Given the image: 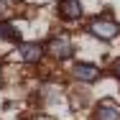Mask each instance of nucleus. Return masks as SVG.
I'll use <instances>...</instances> for the list:
<instances>
[{
	"mask_svg": "<svg viewBox=\"0 0 120 120\" xmlns=\"http://www.w3.org/2000/svg\"><path fill=\"white\" fill-rule=\"evenodd\" d=\"M72 77L77 82H84V84H92L100 79V69H97L95 64H74L72 69Z\"/></svg>",
	"mask_w": 120,
	"mask_h": 120,
	"instance_id": "obj_2",
	"label": "nucleus"
},
{
	"mask_svg": "<svg viewBox=\"0 0 120 120\" xmlns=\"http://www.w3.org/2000/svg\"><path fill=\"white\" fill-rule=\"evenodd\" d=\"M90 33L100 38V41H112L115 36L120 33V26L112 21V18H95V21H90Z\"/></svg>",
	"mask_w": 120,
	"mask_h": 120,
	"instance_id": "obj_1",
	"label": "nucleus"
},
{
	"mask_svg": "<svg viewBox=\"0 0 120 120\" xmlns=\"http://www.w3.org/2000/svg\"><path fill=\"white\" fill-rule=\"evenodd\" d=\"M59 13H61V18L64 21H79L82 18V3L79 0H61L59 3Z\"/></svg>",
	"mask_w": 120,
	"mask_h": 120,
	"instance_id": "obj_4",
	"label": "nucleus"
},
{
	"mask_svg": "<svg viewBox=\"0 0 120 120\" xmlns=\"http://www.w3.org/2000/svg\"><path fill=\"white\" fill-rule=\"evenodd\" d=\"M21 56H23V61H28V64H36L44 56V46L41 44H21Z\"/></svg>",
	"mask_w": 120,
	"mask_h": 120,
	"instance_id": "obj_5",
	"label": "nucleus"
},
{
	"mask_svg": "<svg viewBox=\"0 0 120 120\" xmlns=\"http://www.w3.org/2000/svg\"><path fill=\"white\" fill-rule=\"evenodd\" d=\"M0 84H3V74H0Z\"/></svg>",
	"mask_w": 120,
	"mask_h": 120,
	"instance_id": "obj_9",
	"label": "nucleus"
},
{
	"mask_svg": "<svg viewBox=\"0 0 120 120\" xmlns=\"http://www.w3.org/2000/svg\"><path fill=\"white\" fill-rule=\"evenodd\" d=\"M49 54L54 59H69L72 56V41L67 36H56L49 41Z\"/></svg>",
	"mask_w": 120,
	"mask_h": 120,
	"instance_id": "obj_3",
	"label": "nucleus"
},
{
	"mask_svg": "<svg viewBox=\"0 0 120 120\" xmlns=\"http://www.w3.org/2000/svg\"><path fill=\"white\" fill-rule=\"evenodd\" d=\"M0 38H3V41H13V44H18V41H21V33H18V28H15L13 23L3 21V23H0Z\"/></svg>",
	"mask_w": 120,
	"mask_h": 120,
	"instance_id": "obj_7",
	"label": "nucleus"
},
{
	"mask_svg": "<svg viewBox=\"0 0 120 120\" xmlns=\"http://www.w3.org/2000/svg\"><path fill=\"white\" fill-rule=\"evenodd\" d=\"M95 120H120V107L112 102H102L95 110Z\"/></svg>",
	"mask_w": 120,
	"mask_h": 120,
	"instance_id": "obj_6",
	"label": "nucleus"
},
{
	"mask_svg": "<svg viewBox=\"0 0 120 120\" xmlns=\"http://www.w3.org/2000/svg\"><path fill=\"white\" fill-rule=\"evenodd\" d=\"M115 74H118V79H120V59H118V64H115Z\"/></svg>",
	"mask_w": 120,
	"mask_h": 120,
	"instance_id": "obj_8",
	"label": "nucleus"
}]
</instances>
